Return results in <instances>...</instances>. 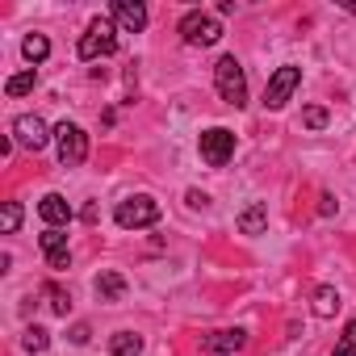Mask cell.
Segmentation results:
<instances>
[{
  "label": "cell",
  "instance_id": "obj_1",
  "mask_svg": "<svg viewBox=\"0 0 356 356\" xmlns=\"http://www.w3.org/2000/svg\"><path fill=\"white\" fill-rule=\"evenodd\" d=\"M113 51H118V26H113V17H92L88 30H84V38H80V47H76V55L80 59H105Z\"/></svg>",
  "mask_w": 356,
  "mask_h": 356
},
{
  "label": "cell",
  "instance_id": "obj_2",
  "mask_svg": "<svg viewBox=\"0 0 356 356\" xmlns=\"http://www.w3.org/2000/svg\"><path fill=\"white\" fill-rule=\"evenodd\" d=\"M214 84H218V97H222L227 105H235V109L248 105V80H243V67H239L235 55H222V59H218V67H214Z\"/></svg>",
  "mask_w": 356,
  "mask_h": 356
},
{
  "label": "cell",
  "instance_id": "obj_3",
  "mask_svg": "<svg viewBox=\"0 0 356 356\" xmlns=\"http://www.w3.org/2000/svg\"><path fill=\"white\" fill-rule=\"evenodd\" d=\"M113 222H118V227H126V231L151 227V222H159V202H155V197H147V193H134V197L118 202Z\"/></svg>",
  "mask_w": 356,
  "mask_h": 356
},
{
  "label": "cell",
  "instance_id": "obj_4",
  "mask_svg": "<svg viewBox=\"0 0 356 356\" xmlns=\"http://www.w3.org/2000/svg\"><path fill=\"white\" fill-rule=\"evenodd\" d=\"M55 143H59V163L63 168H80L88 159V134L76 122H59L55 126Z\"/></svg>",
  "mask_w": 356,
  "mask_h": 356
},
{
  "label": "cell",
  "instance_id": "obj_5",
  "mask_svg": "<svg viewBox=\"0 0 356 356\" xmlns=\"http://www.w3.org/2000/svg\"><path fill=\"white\" fill-rule=\"evenodd\" d=\"M181 38H185L189 47H214V42L222 38V26H218V17L193 9V13L181 17Z\"/></svg>",
  "mask_w": 356,
  "mask_h": 356
},
{
  "label": "cell",
  "instance_id": "obj_6",
  "mask_svg": "<svg viewBox=\"0 0 356 356\" xmlns=\"http://www.w3.org/2000/svg\"><path fill=\"white\" fill-rule=\"evenodd\" d=\"M302 84V72L293 67V63H285V67H277L273 72V80H268V88H264V109H285V101L293 97V88Z\"/></svg>",
  "mask_w": 356,
  "mask_h": 356
},
{
  "label": "cell",
  "instance_id": "obj_7",
  "mask_svg": "<svg viewBox=\"0 0 356 356\" xmlns=\"http://www.w3.org/2000/svg\"><path fill=\"white\" fill-rule=\"evenodd\" d=\"M231 155H235V134H231V130L214 126V130L202 134V159H206L210 168H222Z\"/></svg>",
  "mask_w": 356,
  "mask_h": 356
},
{
  "label": "cell",
  "instance_id": "obj_8",
  "mask_svg": "<svg viewBox=\"0 0 356 356\" xmlns=\"http://www.w3.org/2000/svg\"><path fill=\"white\" fill-rule=\"evenodd\" d=\"M13 138H17L26 151H42V147L51 143L47 122H42V118H34V113H22V118L13 122Z\"/></svg>",
  "mask_w": 356,
  "mask_h": 356
},
{
  "label": "cell",
  "instance_id": "obj_9",
  "mask_svg": "<svg viewBox=\"0 0 356 356\" xmlns=\"http://www.w3.org/2000/svg\"><path fill=\"white\" fill-rule=\"evenodd\" d=\"M42 252H47V264L55 268V273H63V268H72V252H67V235L63 231H42Z\"/></svg>",
  "mask_w": 356,
  "mask_h": 356
},
{
  "label": "cell",
  "instance_id": "obj_10",
  "mask_svg": "<svg viewBox=\"0 0 356 356\" xmlns=\"http://www.w3.org/2000/svg\"><path fill=\"white\" fill-rule=\"evenodd\" d=\"M113 26L122 34H138L147 26V9L138 5V0H118V5H113Z\"/></svg>",
  "mask_w": 356,
  "mask_h": 356
},
{
  "label": "cell",
  "instance_id": "obj_11",
  "mask_svg": "<svg viewBox=\"0 0 356 356\" xmlns=\"http://www.w3.org/2000/svg\"><path fill=\"white\" fill-rule=\"evenodd\" d=\"M38 214H42V218H47V222H51L55 231L72 222V206H67V202H63L59 193H47V197L38 202Z\"/></svg>",
  "mask_w": 356,
  "mask_h": 356
},
{
  "label": "cell",
  "instance_id": "obj_12",
  "mask_svg": "<svg viewBox=\"0 0 356 356\" xmlns=\"http://www.w3.org/2000/svg\"><path fill=\"white\" fill-rule=\"evenodd\" d=\"M243 343H248V331H214V335H206L210 352H239Z\"/></svg>",
  "mask_w": 356,
  "mask_h": 356
},
{
  "label": "cell",
  "instance_id": "obj_13",
  "mask_svg": "<svg viewBox=\"0 0 356 356\" xmlns=\"http://www.w3.org/2000/svg\"><path fill=\"white\" fill-rule=\"evenodd\" d=\"M264 227H268V210H264L260 202H256V206H248V210L239 214V231H243V235H260Z\"/></svg>",
  "mask_w": 356,
  "mask_h": 356
},
{
  "label": "cell",
  "instance_id": "obj_14",
  "mask_svg": "<svg viewBox=\"0 0 356 356\" xmlns=\"http://www.w3.org/2000/svg\"><path fill=\"white\" fill-rule=\"evenodd\" d=\"M122 293H126L122 273H101V277H97V298H101V302H118Z\"/></svg>",
  "mask_w": 356,
  "mask_h": 356
},
{
  "label": "cell",
  "instance_id": "obj_15",
  "mask_svg": "<svg viewBox=\"0 0 356 356\" xmlns=\"http://www.w3.org/2000/svg\"><path fill=\"white\" fill-rule=\"evenodd\" d=\"M335 310H339V293H335L331 285H318V289H314V314H318V318H331Z\"/></svg>",
  "mask_w": 356,
  "mask_h": 356
},
{
  "label": "cell",
  "instance_id": "obj_16",
  "mask_svg": "<svg viewBox=\"0 0 356 356\" xmlns=\"http://www.w3.org/2000/svg\"><path fill=\"white\" fill-rule=\"evenodd\" d=\"M109 348H113V356H138V352H143V339H138L134 331H118V335L109 339Z\"/></svg>",
  "mask_w": 356,
  "mask_h": 356
},
{
  "label": "cell",
  "instance_id": "obj_17",
  "mask_svg": "<svg viewBox=\"0 0 356 356\" xmlns=\"http://www.w3.org/2000/svg\"><path fill=\"white\" fill-rule=\"evenodd\" d=\"M22 51H26V59H30V63H42V59L51 55V42H47L42 34H30V38L22 42Z\"/></svg>",
  "mask_w": 356,
  "mask_h": 356
},
{
  "label": "cell",
  "instance_id": "obj_18",
  "mask_svg": "<svg viewBox=\"0 0 356 356\" xmlns=\"http://www.w3.org/2000/svg\"><path fill=\"white\" fill-rule=\"evenodd\" d=\"M42 298H47V306H51L55 314H63V318H67V310H72V298H67L59 285H42Z\"/></svg>",
  "mask_w": 356,
  "mask_h": 356
},
{
  "label": "cell",
  "instance_id": "obj_19",
  "mask_svg": "<svg viewBox=\"0 0 356 356\" xmlns=\"http://www.w3.org/2000/svg\"><path fill=\"white\" fill-rule=\"evenodd\" d=\"M34 84H38V72L30 67V72H22V76H13V80L5 84V92H9V97H26V92H30Z\"/></svg>",
  "mask_w": 356,
  "mask_h": 356
},
{
  "label": "cell",
  "instance_id": "obj_20",
  "mask_svg": "<svg viewBox=\"0 0 356 356\" xmlns=\"http://www.w3.org/2000/svg\"><path fill=\"white\" fill-rule=\"evenodd\" d=\"M22 343H26V352H47L51 348V335L42 327H26V339Z\"/></svg>",
  "mask_w": 356,
  "mask_h": 356
},
{
  "label": "cell",
  "instance_id": "obj_21",
  "mask_svg": "<svg viewBox=\"0 0 356 356\" xmlns=\"http://www.w3.org/2000/svg\"><path fill=\"white\" fill-rule=\"evenodd\" d=\"M331 356H356V318L343 327V335H339V343H335Z\"/></svg>",
  "mask_w": 356,
  "mask_h": 356
},
{
  "label": "cell",
  "instance_id": "obj_22",
  "mask_svg": "<svg viewBox=\"0 0 356 356\" xmlns=\"http://www.w3.org/2000/svg\"><path fill=\"white\" fill-rule=\"evenodd\" d=\"M17 227H22V206H17V202H5V214H0V231L13 235Z\"/></svg>",
  "mask_w": 356,
  "mask_h": 356
},
{
  "label": "cell",
  "instance_id": "obj_23",
  "mask_svg": "<svg viewBox=\"0 0 356 356\" xmlns=\"http://www.w3.org/2000/svg\"><path fill=\"white\" fill-rule=\"evenodd\" d=\"M302 126H310V130H323V126H327V109H323V105H310V109H302Z\"/></svg>",
  "mask_w": 356,
  "mask_h": 356
},
{
  "label": "cell",
  "instance_id": "obj_24",
  "mask_svg": "<svg viewBox=\"0 0 356 356\" xmlns=\"http://www.w3.org/2000/svg\"><path fill=\"white\" fill-rule=\"evenodd\" d=\"M88 339H92L88 323H76V327H72V343H88Z\"/></svg>",
  "mask_w": 356,
  "mask_h": 356
},
{
  "label": "cell",
  "instance_id": "obj_25",
  "mask_svg": "<svg viewBox=\"0 0 356 356\" xmlns=\"http://www.w3.org/2000/svg\"><path fill=\"white\" fill-rule=\"evenodd\" d=\"M318 210H323V214H335V197H331V193H323V206H318Z\"/></svg>",
  "mask_w": 356,
  "mask_h": 356
},
{
  "label": "cell",
  "instance_id": "obj_26",
  "mask_svg": "<svg viewBox=\"0 0 356 356\" xmlns=\"http://www.w3.org/2000/svg\"><path fill=\"white\" fill-rule=\"evenodd\" d=\"M343 9H348V13H356V0H343Z\"/></svg>",
  "mask_w": 356,
  "mask_h": 356
}]
</instances>
